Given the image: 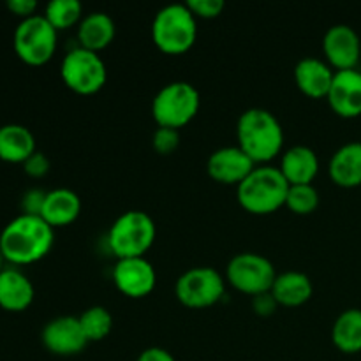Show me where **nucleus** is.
Here are the masks:
<instances>
[{
    "label": "nucleus",
    "mask_w": 361,
    "mask_h": 361,
    "mask_svg": "<svg viewBox=\"0 0 361 361\" xmlns=\"http://www.w3.org/2000/svg\"><path fill=\"white\" fill-rule=\"evenodd\" d=\"M34 286L18 268L7 267L0 274V307L9 312H23L34 302Z\"/></svg>",
    "instance_id": "f3484780"
},
{
    "label": "nucleus",
    "mask_w": 361,
    "mask_h": 361,
    "mask_svg": "<svg viewBox=\"0 0 361 361\" xmlns=\"http://www.w3.org/2000/svg\"><path fill=\"white\" fill-rule=\"evenodd\" d=\"M35 150V137L28 127L21 123H6L0 127V159L6 162L23 164Z\"/></svg>",
    "instance_id": "5701e85b"
},
{
    "label": "nucleus",
    "mask_w": 361,
    "mask_h": 361,
    "mask_svg": "<svg viewBox=\"0 0 361 361\" xmlns=\"http://www.w3.org/2000/svg\"><path fill=\"white\" fill-rule=\"evenodd\" d=\"M256 168L249 155L236 145L215 150L208 157L207 171L215 182L238 187Z\"/></svg>",
    "instance_id": "4468645a"
},
{
    "label": "nucleus",
    "mask_w": 361,
    "mask_h": 361,
    "mask_svg": "<svg viewBox=\"0 0 361 361\" xmlns=\"http://www.w3.org/2000/svg\"><path fill=\"white\" fill-rule=\"evenodd\" d=\"M60 76L69 90L80 95H92L104 87L108 71L99 53L78 46L62 59Z\"/></svg>",
    "instance_id": "6e6552de"
},
{
    "label": "nucleus",
    "mask_w": 361,
    "mask_h": 361,
    "mask_svg": "<svg viewBox=\"0 0 361 361\" xmlns=\"http://www.w3.org/2000/svg\"><path fill=\"white\" fill-rule=\"evenodd\" d=\"M277 271L270 259L257 252L236 254L226 268V281L236 289L249 296L270 293Z\"/></svg>",
    "instance_id": "1a4fd4ad"
},
{
    "label": "nucleus",
    "mask_w": 361,
    "mask_h": 361,
    "mask_svg": "<svg viewBox=\"0 0 361 361\" xmlns=\"http://www.w3.org/2000/svg\"><path fill=\"white\" fill-rule=\"evenodd\" d=\"M330 108L342 118L361 115V73L358 69L335 71L330 92L326 95Z\"/></svg>",
    "instance_id": "2eb2a0df"
},
{
    "label": "nucleus",
    "mask_w": 361,
    "mask_h": 361,
    "mask_svg": "<svg viewBox=\"0 0 361 361\" xmlns=\"http://www.w3.org/2000/svg\"><path fill=\"white\" fill-rule=\"evenodd\" d=\"M16 55L28 66H42L49 62L56 51V30L44 18L34 14L18 23L13 35Z\"/></svg>",
    "instance_id": "0eeeda50"
},
{
    "label": "nucleus",
    "mask_w": 361,
    "mask_h": 361,
    "mask_svg": "<svg viewBox=\"0 0 361 361\" xmlns=\"http://www.w3.org/2000/svg\"><path fill=\"white\" fill-rule=\"evenodd\" d=\"M224 277L215 268L196 267L183 271L175 284V295L189 309H207L224 296Z\"/></svg>",
    "instance_id": "9d476101"
},
{
    "label": "nucleus",
    "mask_w": 361,
    "mask_h": 361,
    "mask_svg": "<svg viewBox=\"0 0 361 361\" xmlns=\"http://www.w3.org/2000/svg\"><path fill=\"white\" fill-rule=\"evenodd\" d=\"M41 341L42 345L56 356L80 355L90 344L85 337L80 319L74 316H60L48 321L42 328Z\"/></svg>",
    "instance_id": "f8f14e48"
},
{
    "label": "nucleus",
    "mask_w": 361,
    "mask_h": 361,
    "mask_svg": "<svg viewBox=\"0 0 361 361\" xmlns=\"http://www.w3.org/2000/svg\"><path fill=\"white\" fill-rule=\"evenodd\" d=\"M331 342L344 355L361 351V310L348 309L335 319L331 328Z\"/></svg>",
    "instance_id": "b1692460"
},
{
    "label": "nucleus",
    "mask_w": 361,
    "mask_h": 361,
    "mask_svg": "<svg viewBox=\"0 0 361 361\" xmlns=\"http://www.w3.org/2000/svg\"><path fill=\"white\" fill-rule=\"evenodd\" d=\"M6 263H7V261H6V257H4V254H2V250H0V274H2V271L4 270H6Z\"/></svg>",
    "instance_id": "f704fd0d"
},
{
    "label": "nucleus",
    "mask_w": 361,
    "mask_h": 361,
    "mask_svg": "<svg viewBox=\"0 0 361 361\" xmlns=\"http://www.w3.org/2000/svg\"><path fill=\"white\" fill-rule=\"evenodd\" d=\"M152 147L157 154L171 155L180 147V130L169 127H157L152 136Z\"/></svg>",
    "instance_id": "cd10ccee"
},
{
    "label": "nucleus",
    "mask_w": 361,
    "mask_h": 361,
    "mask_svg": "<svg viewBox=\"0 0 361 361\" xmlns=\"http://www.w3.org/2000/svg\"><path fill=\"white\" fill-rule=\"evenodd\" d=\"M81 214V200L74 190L60 187L46 192L44 204H42L41 217L55 228L69 226L80 217Z\"/></svg>",
    "instance_id": "6ab92c4d"
},
{
    "label": "nucleus",
    "mask_w": 361,
    "mask_h": 361,
    "mask_svg": "<svg viewBox=\"0 0 361 361\" xmlns=\"http://www.w3.org/2000/svg\"><path fill=\"white\" fill-rule=\"evenodd\" d=\"M116 34L115 21L109 14L102 11H94V13L85 14L83 20L78 25V42L80 48L90 49V51L99 53L101 49L108 48L113 42Z\"/></svg>",
    "instance_id": "412c9836"
},
{
    "label": "nucleus",
    "mask_w": 361,
    "mask_h": 361,
    "mask_svg": "<svg viewBox=\"0 0 361 361\" xmlns=\"http://www.w3.org/2000/svg\"><path fill=\"white\" fill-rule=\"evenodd\" d=\"M201 97L196 87L187 81H171L155 94L152 116L159 127L180 130L192 122L200 111Z\"/></svg>",
    "instance_id": "423d86ee"
},
{
    "label": "nucleus",
    "mask_w": 361,
    "mask_h": 361,
    "mask_svg": "<svg viewBox=\"0 0 361 361\" xmlns=\"http://www.w3.org/2000/svg\"><path fill=\"white\" fill-rule=\"evenodd\" d=\"M23 168L28 176H32V178H41V176L48 175L49 159L46 157L42 152H34V154L23 162Z\"/></svg>",
    "instance_id": "7c9ffc66"
},
{
    "label": "nucleus",
    "mask_w": 361,
    "mask_h": 361,
    "mask_svg": "<svg viewBox=\"0 0 361 361\" xmlns=\"http://www.w3.org/2000/svg\"><path fill=\"white\" fill-rule=\"evenodd\" d=\"M44 18L56 32L80 25L83 20V7L78 0H51L44 9Z\"/></svg>",
    "instance_id": "a878e982"
},
{
    "label": "nucleus",
    "mask_w": 361,
    "mask_h": 361,
    "mask_svg": "<svg viewBox=\"0 0 361 361\" xmlns=\"http://www.w3.org/2000/svg\"><path fill=\"white\" fill-rule=\"evenodd\" d=\"M335 71L330 63L316 56H305L295 66V81L300 90L312 99L326 97L334 81Z\"/></svg>",
    "instance_id": "dca6fc26"
},
{
    "label": "nucleus",
    "mask_w": 361,
    "mask_h": 361,
    "mask_svg": "<svg viewBox=\"0 0 361 361\" xmlns=\"http://www.w3.org/2000/svg\"><path fill=\"white\" fill-rule=\"evenodd\" d=\"M252 307L259 316H271L275 312V309L279 307V303L275 302V298L271 296V293H263V295H257L252 298Z\"/></svg>",
    "instance_id": "473e14b6"
},
{
    "label": "nucleus",
    "mask_w": 361,
    "mask_h": 361,
    "mask_svg": "<svg viewBox=\"0 0 361 361\" xmlns=\"http://www.w3.org/2000/svg\"><path fill=\"white\" fill-rule=\"evenodd\" d=\"M152 37L155 46L166 55H182L189 51L197 39V18L187 4H169L154 18Z\"/></svg>",
    "instance_id": "20e7f679"
},
{
    "label": "nucleus",
    "mask_w": 361,
    "mask_h": 361,
    "mask_svg": "<svg viewBox=\"0 0 361 361\" xmlns=\"http://www.w3.org/2000/svg\"><path fill=\"white\" fill-rule=\"evenodd\" d=\"M279 169L289 185H305V183H312L317 176L319 159L312 148L305 145H296L284 152Z\"/></svg>",
    "instance_id": "a211bd4d"
},
{
    "label": "nucleus",
    "mask_w": 361,
    "mask_h": 361,
    "mask_svg": "<svg viewBox=\"0 0 361 361\" xmlns=\"http://www.w3.org/2000/svg\"><path fill=\"white\" fill-rule=\"evenodd\" d=\"M55 229L41 215L20 214L0 233V250L7 263L32 264L51 250Z\"/></svg>",
    "instance_id": "f257e3e1"
},
{
    "label": "nucleus",
    "mask_w": 361,
    "mask_h": 361,
    "mask_svg": "<svg viewBox=\"0 0 361 361\" xmlns=\"http://www.w3.org/2000/svg\"><path fill=\"white\" fill-rule=\"evenodd\" d=\"M157 228L147 212L129 210L120 215L108 233V243L116 259L145 257L154 245Z\"/></svg>",
    "instance_id": "39448f33"
},
{
    "label": "nucleus",
    "mask_w": 361,
    "mask_h": 361,
    "mask_svg": "<svg viewBox=\"0 0 361 361\" xmlns=\"http://www.w3.org/2000/svg\"><path fill=\"white\" fill-rule=\"evenodd\" d=\"M284 207H288L296 215H309L319 207V192L312 183L289 185Z\"/></svg>",
    "instance_id": "bb28decb"
},
{
    "label": "nucleus",
    "mask_w": 361,
    "mask_h": 361,
    "mask_svg": "<svg viewBox=\"0 0 361 361\" xmlns=\"http://www.w3.org/2000/svg\"><path fill=\"white\" fill-rule=\"evenodd\" d=\"M113 282L123 296L145 298L157 284L154 264L145 257H127L116 261L113 268Z\"/></svg>",
    "instance_id": "9b49d317"
},
{
    "label": "nucleus",
    "mask_w": 361,
    "mask_h": 361,
    "mask_svg": "<svg viewBox=\"0 0 361 361\" xmlns=\"http://www.w3.org/2000/svg\"><path fill=\"white\" fill-rule=\"evenodd\" d=\"M78 319H80V324L88 342L104 341L113 330V316L106 307H90Z\"/></svg>",
    "instance_id": "393cba45"
},
{
    "label": "nucleus",
    "mask_w": 361,
    "mask_h": 361,
    "mask_svg": "<svg viewBox=\"0 0 361 361\" xmlns=\"http://www.w3.org/2000/svg\"><path fill=\"white\" fill-rule=\"evenodd\" d=\"M328 173L334 183L344 189L361 185V143H345L331 155Z\"/></svg>",
    "instance_id": "aec40b11"
},
{
    "label": "nucleus",
    "mask_w": 361,
    "mask_h": 361,
    "mask_svg": "<svg viewBox=\"0 0 361 361\" xmlns=\"http://www.w3.org/2000/svg\"><path fill=\"white\" fill-rule=\"evenodd\" d=\"M275 302L282 307H300L312 298V281L302 271H284L275 277L270 289Z\"/></svg>",
    "instance_id": "4be33fe9"
},
{
    "label": "nucleus",
    "mask_w": 361,
    "mask_h": 361,
    "mask_svg": "<svg viewBox=\"0 0 361 361\" xmlns=\"http://www.w3.org/2000/svg\"><path fill=\"white\" fill-rule=\"evenodd\" d=\"M323 51L328 63L337 71L356 69L361 56L358 32L351 25H334L323 37Z\"/></svg>",
    "instance_id": "ddd939ff"
},
{
    "label": "nucleus",
    "mask_w": 361,
    "mask_h": 361,
    "mask_svg": "<svg viewBox=\"0 0 361 361\" xmlns=\"http://www.w3.org/2000/svg\"><path fill=\"white\" fill-rule=\"evenodd\" d=\"M238 147L254 164H261L277 157L284 145V130L271 111L264 108H250L240 115L236 123Z\"/></svg>",
    "instance_id": "f03ea898"
},
{
    "label": "nucleus",
    "mask_w": 361,
    "mask_h": 361,
    "mask_svg": "<svg viewBox=\"0 0 361 361\" xmlns=\"http://www.w3.org/2000/svg\"><path fill=\"white\" fill-rule=\"evenodd\" d=\"M46 192L41 189H30L21 197V214L41 215L42 204H44Z\"/></svg>",
    "instance_id": "c756f323"
},
{
    "label": "nucleus",
    "mask_w": 361,
    "mask_h": 361,
    "mask_svg": "<svg viewBox=\"0 0 361 361\" xmlns=\"http://www.w3.org/2000/svg\"><path fill=\"white\" fill-rule=\"evenodd\" d=\"M136 361H176V360L173 358V355L168 351V349L148 348L137 356Z\"/></svg>",
    "instance_id": "72a5a7b5"
},
{
    "label": "nucleus",
    "mask_w": 361,
    "mask_h": 361,
    "mask_svg": "<svg viewBox=\"0 0 361 361\" xmlns=\"http://www.w3.org/2000/svg\"><path fill=\"white\" fill-rule=\"evenodd\" d=\"M187 7L192 11L196 18L210 20V18H217L224 11L226 4L224 0H189Z\"/></svg>",
    "instance_id": "c85d7f7f"
},
{
    "label": "nucleus",
    "mask_w": 361,
    "mask_h": 361,
    "mask_svg": "<svg viewBox=\"0 0 361 361\" xmlns=\"http://www.w3.org/2000/svg\"><path fill=\"white\" fill-rule=\"evenodd\" d=\"M289 183L275 166H256L238 185L236 196L243 210L254 215H268L286 204Z\"/></svg>",
    "instance_id": "7ed1b4c3"
},
{
    "label": "nucleus",
    "mask_w": 361,
    "mask_h": 361,
    "mask_svg": "<svg viewBox=\"0 0 361 361\" xmlns=\"http://www.w3.org/2000/svg\"><path fill=\"white\" fill-rule=\"evenodd\" d=\"M7 9L25 20V18L34 16L37 11V2L35 0H7Z\"/></svg>",
    "instance_id": "2f4dec72"
}]
</instances>
